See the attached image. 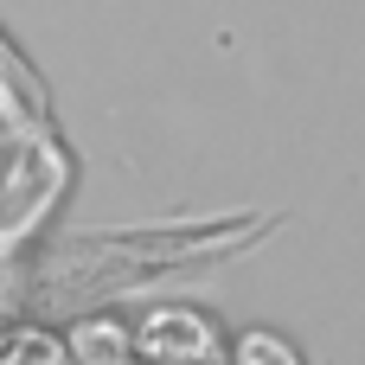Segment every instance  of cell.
I'll return each instance as SVG.
<instances>
[{"mask_svg": "<svg viewBox=\"0 0 365 365\" xmlns=\"http://www.w3.org/2000/svg\"><path fill=\"white\" fill-rule=\"evenodd\" d=\"M141 346H148V353H212V334H205L192 314H173V321L154 314V327L141 334Z\"/></svg>", "mask_w": 365, "mask_h": 365, "instance_id": "6da1fadb", "label": "cell"}, {"mask_svg": "<svg viewBox=\"0 0 365 365\" xmlns=\"http://www.w3.org/2000/svg\"><path fill=\"white\" fill-rule=\"evenodd\" d=\"M244 359H295V346H282V340H269V334H250V340H244Z\"/></svg>", "mask_w": 365, "mask_h": 365, "instance_id": "7a4b0ae2", "label": "cell"}, {"mask_svg": "<svg viewBox=\"0 0 365 365\" xmlns=\"http://www.w3.org/2000/svg\"><path fill=\"white\" fill-rule=\"evenodd\" d=\"M0 353H58V346H51V340H6Z\"/></svg>", "mask_w": 365, "mask_h": 365, "instance_id": "3957f363", "label": "cell"}]
</instances>
